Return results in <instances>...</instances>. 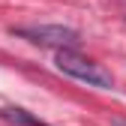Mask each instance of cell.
Masks as SVG:
<instances>
[{
    "label": "cell",
    "instance_id": "2",
    "mask_svg": "<svg viewBox=\"0 0 126 126\" xmlns=\"http://www.w3.org/2000/svg\"><path fill=\"white\" fill-rule=\"evenodd\" d=\"M57 69L72 75V78H78V81H84V84H90V87H111V72L102 69L96 60L78 54L75 48L57 51Z\"/></svg>",
    "mask_w": 126,
    "mask_h": 126
},
{
    "label": "cell",
    "instance_id": "1",
    "mask_svg": "<svg viewBox=\"0 0 126 126\" xmlns=\"http://www.w3.org/2000/svg\"><path fill=\"white\" fill-rule=\"evenodd\" d=\"M12 33L18 36V39H27V42L39 45V48H54V51H63V48H78V45H81V36H78V30L63 27V24L12 27Z\"/></svg>",
    "mask_w": 126,
    "mask_h": 126
},
{
    "label": "cell",
    "instance_id": "3",
    "mask_svg": "<svg viewBox=\"0 0 126 126\" xmlns=\"http://www.w3.org/2000/svg\"><path fill=\"white\" fill-rule=\"evenodd\" d=\"M0 120H6V123H12V126H51V123H45L42 117L24 111V108H18V105L0 108Z\"/></svg>",
    "mask_w": 126,
    "mask_h": 126
}]
</instances>
